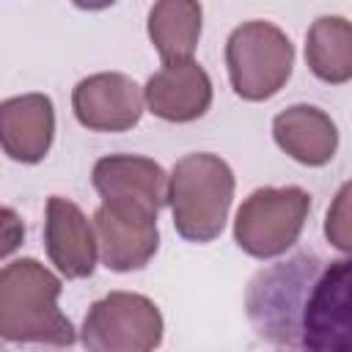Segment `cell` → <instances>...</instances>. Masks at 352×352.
I'll list each match as a JSON object with an SVG mask.
<instances>
[{
    "label": "cell",
    "mask_w": 352,
    "mask_h": 352,
    "mask_svg": "<svg viewBox=\"0 0 352 352\" xmlns=\"http://www.w3.org/2000/svg\"><path fill=\"white\" fill-rule=\"evenodd\" d=\"M245 314L272 352H352V256L297 253L258 270Z\"/></svg>",
    "instance_id": "cell-1"
},
{
    "label": "cell",
    "mask_w": 352,
    "mask_h": 352,
    "mask_svg": "<svg viewBox=\"0 0 352 352\" xmlns=\"http://www.w3.org/2000/svg\"><path fill=\"white\" fill-rule=\"evenodd\" d=\"M60 278L36 258H16L0 272V336L11 344L72 346L77 330L58 308Z\"/></svg>",
    "instance_id": "cell-2"
},
{
    "label": "cell",
    "mask_w": 352,
    "mask_h": 352,
    "mask_svg": "<svg viewBox=\"0 0 352 352\" xmlns=\"http://www.w3.org/2000/svg\"><path fill=\"white\" fill-rule=\"evenodd\" d=\"M234 201V170L231 165L209 151L182 157L170 170L168 206L173 228L187 242L206 245L226 228L228 209Z\"/></svg>",
    "instance_id": "cell-3"
},
{
    "label": "cell",
    "mask_w": 352,
    "mask_h": 352,
    "mask_svg": "<svg viewBox=\"0 0 352 352\" xmlns=\"http://www.w3.org/2000/svg\"><path fill=\"white\" fill-rule=\"evenodd\" d=\"M226 66L236 96L264 102L292 77L294 47L278 25L250 19L231 30L226 41Z\"/></svg>",
    "instance_id": "cell-4"
},
{
    "label": "cell",
    "mask_w": 352,
    "mask_h": 352,
    "mask_svg": "<svg viewBox=\"0 0 352 352\" xmlns=\"http://www.w3.org/2000/svg\"><path fill=\"white\" fill-rule=\"evenodd\" d=\"M308 212L302 187H258L236 209L234 242L253 258H278L300 239Z\"/></svg>",
    "instance_id": "cell-5"
},
{
    "label": "cell",
    "mask_w": 352,
    "mask_h": 352,
    "mask_svg": "<svg viewBox=\"0 0 352 352\" xmlns=\"http://www.w3.org/2000/svg\"><path fill=\"white\" fill-rule=\"evenodd\" d=\"M162 314L146 294L110 292L96 300L80 327L85 352H154L162 344Z\"/></svg>",
    "instance_id": "cell-6"
},
{
    "label": "cell",
    "mask_w": 352,
    "mask_h": 352,
    "mask_svg": "<svg viewBox=\"0 0 352 352\" xmlns=\"http://www.w3.org/2000/svg\"><path fill=\"white\" fill-rule=\"evenodd\" d=\"M99 258L113 272L146 267L160 248L157 212L132 204H102L94 212Z\"/></svg>",
    "instance_id": "cell-7"
},
{
    "label": "cell",
    "mask_w": 352,
    "mask_h": 352,
    "mask_svg": "<svg viewBox=\"0 0 352 352\" xmlns=\"http://www.w3.org/2000/svg\"><path fill=\"white\" fill-rule=\"evenodd\" d=\"M143 88L121 72H99L80 80L72 91L77 121L91 132H126L143 116Z\"/></svg>",
    "instance_id": "cell-8"
},
{
    "label": "cell",
    "mask_w": 352,
    "mask_h": 352,
    "mask_svg": "<svg viewBox=\"0 0 352 352\" xmlns=\"http://www.w3.org/2000/svg\"><path fill=\"white\" fill-rule=\"evenodd\" d=\"M102 204H132L160 212L168 204L170 176L160 162L140 154H107L91 170Z\"/></svg>",
    "instance_id": "cell-9"
},
{
    "label": "cell",
    "mask_w": 352,
    "mask_h": 352,
    "mask_svg": "<svg viewBox=\"0 0 352 352\" xmlns=\"http://www.w3.org/2000/svg\"><path fill=\"white\" fill-rule=\"evenodd\" d=\"M143 94L148 113H154L162 121L187 124L209 110L212 80L195 58H187V60L162 63V69L154 72L143 85Z\"/></svg>",
    "instance_id": "cell-10"
},
{
    "label": "cell",
    "mask_w": 352,
    "mask_h": 352,
    "mask_svg": "<svg viewBox=\"0 0 352 352\" xmlns=\"http://www.w3.org/2000/svg\"><path fill=\"white\" fill-rule=\"evenodd\" d=\"M44 245L50 261L66 278H88L96 267L99 242L94 223L82 214V209L63 198H47V220H44Z\"/></svg>",
    "instance_id": "cell-11"
},
{
    "label": "cell",
    "mask_w": 352,
    "mask_h": 352,
    "mask_svg": "<svg viewBox=\"0 0 352 352\" xmlns=\"http://www.w3.org/2000/svg\"><path fill=\"white\" fill-rule=\"evenodd\" d=\"M55 138V107L47 94H22L0 104V143L14 162H41Z\"/></svg>",
    "instance_id": "cell-12"
},
{
    "label": "cell",
    "mask_w": 352,
    "mask_h": 352,
    "mask_svg": "<svg viewBox=\"0 0 352 352\" xmlns=\"http://www.w3.org/2000/svg\"><path fill=\"white\" fill-rule=\"evenodd\" d=\"M272 138L294 162L319 168L336 157L338 129L336 121L316 104H292L272 118Z\"/></svg>",
    "instance_id": "cell-13"
},
{
    "label": "cell",
    "mask_w": 352,
    "mask_h": 352,
    "mask_svg": "<svg viewBox=\"0 0 352 352\" xmlns=\"http://www.w3.org/2000/svg\"><path fill=\"white\" fill-rule=\"evenodd\" d=\"M204 8L192 0H162L148 11V38L162 63L192 58L201 38Z\"/></svg>",
    "instance_id": "cell-14"
},
{
    "label": "cell",
    "mask_w": 352,
    "mask_h": 352,
    "mask_svg": "<svg viewBox=\"0 0 352 352\" xmlns=\"http://www.w3.org/2000/svg\"><path fill=\"white\" fill-rule=\"evenodd\" d=\"M305 63L330 85L352 80V22L336 14L319 16L305 33Z\"/></svg>",
    "instance_id": "cell-15"
},
{
    "label": "cell",
    "mask_w": 352,
    "mask_h": 352,
    "mask_svg": "<svg viewBox=\"0 0 352 352\" xmlns=\"http://www.w3.org/2000/svg\"><path fill=\"white\" fill-rule=\"evenodd\" d=\"M324 239L336 250L352 256V179L344 182L330 201L324 217Z\"/></svg>",
    "instance_id": "cell-16"
}]
</instances>
